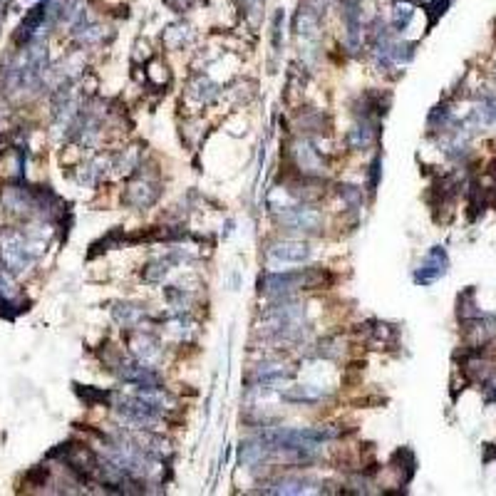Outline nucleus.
<instances>
[{
    "label": "nucleus",
    "mask_w": 496,
    "mask_h": 496,
    "mask_svg": "<svg viewBox=\"0 0 496 496\" xmlns=\"http://www.w3.org/2000/svg\"><path fill=\"white\" fill-rule=\"evenodd\" d=\"M330 283V276L323 268H305V271H271L261 276L258 286L261 293L273 298L288 295L293 291H313V288H323Z\"/></svg>",
    "instance_id": "f257e3e1"
},
{
    "label": "nucleus",
    "mask_w": 496,
    "mask_h": 496,
    "mask_svg": "<svg viewBox=\"0 0 496 496\" xmlns=\"http://www.w3.org/2000/svg\"><path fill=\"white\" fill-rule=\"evenodd\" d=\"M276 221L288 231H303V234H318L320 226H323V216L318 209L305 204L298 206H281V209H273Z\"/></svg>",
    "instance_id": "f03ea898"
},
{
    "label": "nucleus",
    "mask_w": 496,
    "mask_h": 496,
    "mask_svg": "<svg viewBox=\"0 0 496 496\" xmlns=\"http://www.w3.org/2000/svg\"><path fill=\"white\" fill-rule=\"evenodd\" d=\"M310 258V246L303 241H273L266 248V263L271 271H283L286 266H303Z\"/></svg>",
    "instance_id": "7ed1b4c3"
},
{
    "label": "nucleus",
    "mask_w": 496,
    "mask_h": 496,
    "mask_svg": "<svg viewBox=\"0 0 496 496\" xmlns=\"http://www.w3.org/2000/svg\"><path fill=\"white\" fill-rule=\"evenodd\" d=\"M447 268H450L447 251H444L442 246H434L432 251L422 258V263H419L417 273H414V281L422 283V286H432L434 281H439L447 273Z\"/></svg>",
    "instance_id": "20e7f679"
},
{
    "label": "nucleus",
    "mask_w": 496,
    "mask_h": 496,
    "mask_svg": "<svg viewBox=\"0 0 496 496\" xmlns=\"http://www.w3.org/2000/svg\"><path fill=\"white\" fill-rule=\"evenodd\" d=\"M291 154H293V164H295V169H300L305 177H310V174H320L325 169V164H323V159H320L318 149H315L310 141L298 139L295 144H293Z\"/></svg>",
    "instance_id": "39448f33"
},
{
    "label": "nucleus",
    "mask_w": 496,
    "mask_h": 496,
    "mask_svg": "<svg viewBox=\"0 0 496 496\" xmlns=\"http://www.w3.org/2000/svg\"><path fill=\"white\" fill-rule=\"evenodd\" d=\"M159 196V184H152L149 179H141V182L132 184L127 189V204L129 206H136V209H146V206H152Z\"/></svg>",
    "instance_id": "423d86ee"
},
{
    "label": "nucleus",
    "mask_w": 496,
    "mask_h": 496,
    "mask_svg": "<svg viewBox=\"0 0 496 496\" xmlns=\"http://www.w3.org/2000/svg\"><path fill=\"white\" fill-rule=\"evenodd\" d=\"M132 350H134V357L139 362H144V365L154 367L159 360H162V348H159V343L152 338V335H136L134 340H132Z\"/></svg>",
    "instance_id": "0eeeda50"
},
{
    "label": "nucleus",
    "mask_w": 496,
    "mask_h": 496,
    "mask_svg": "<svg viewBox=\"0 0 496 496\" xmlns=\"http://www.w3.org/2000/svg\"><path fill=\"white\" fill-rule=\"evenodd\" d=\"M328 397V390L318 385H300L293 387V390L283 392V400L286 402H295V405H318Z\"/></svg>",
    "instance_id": "6e6552de"
},
{
    "label": "nucleus",
    "mask_w": 496,
    "mask_h": 496,
    "mask_svg": "<svg viewBox=\"0 0 496 496\" xmlns=\"http://www.w3.org/2000/svg\"><path fill=\"white\" fill-rule=\"evenodd\" d=\"M308 481L300 476H283V479L268 484L266 494H308Z\"/></svg>",
    "instance_id": "1a4fd4ad"
},
{
    "label": "nucleus",
    "mask_w": 496,
    "mask_h": 496,
    "mask_svg": "<svg viewBox=\"0 0 496 496\" xmlns=\"http://www.w3.org/2000/svg\"><path fill=\"white\" fill-rule=\"evenodd\" d=\"M348 141H350L352 149H365V146H370L372 141H375V132H372L370 122L367 120L357 122V125L350 129V134H348Z\"/></svg>",
    "instance_id": "9d476101"
},
{
    "label": "nucleus",
    "mask_w": 496,
    "mask_h": 496,
    "mask_svg": "<svg viewBox=\"0 0 496 496\" xmlns=\"http://www.w3.org/2000/svg\"><path fill=\"white\" fill-rule=\"evenodd\" d=\"M112 315H115V320L122 325V328H136V325L144 320V310L136 308V305H117L115 310H112Z\"/></svg>",
    "instance_id": "9b49d317"
},
{
    "label": "nucleus",
    "mask_w": 496,
    "mask_h": 496,
    "mask_svg": "<svg viewBox=\"0 0 496 496\" xmlns=\"http://www.w3.org/2000/svg\"><path fill=\"white\" fill-rule=\"evenodd\" d=\"M414 11L409 6H395V15H392V20H395V27L397 30H405V27L409 25V20H412Z\"/></svg>",
    "instance_id": "f8f14e48"
},
{
    "label": "nucleus",
    "mask_w": 496,
    "mask_h": 496,
    "mask_svg": "<svg viewBox=\"0 0 496 496\" xmlns=\"http://www.w3.org/2000/svg\"><path fill=\"white\" fill-rule=\"evenodd\" d=\"M167 3L174 8V11H186V8L191 6L193 0H167Z\"/></svg>",
    "instance_id": "ddd939ff"
}]
</instances>
